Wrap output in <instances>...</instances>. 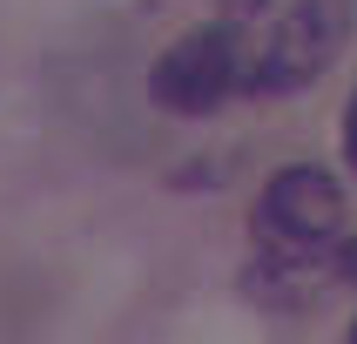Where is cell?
Wrapping results in <instances>:
<instances>
[{
    "mask_svg": "<svg viewBox=\"0 0 357 344\" xmlns=\"http://www.w3.org/2000/svg\"><path fill=\"white\" fill-rule=\"evenodd\" d=\"M357 27V0H290L270 27H263L257 54H250V88L257 95H297L344 54Z\"/></svg>",
    "mask_w": 357,
    "mask_h": 344,
    "instance_id": "6da1fadb",
    "label": "cell"
},
{
    "mask_svg": "<svg viewBox=\"0 0 357 344\" xmlns=\"http://www.w3.org/2000/svg\"><path fill=\"white\" fill-rule=\"evenodd\" d=\"M236 81H250V54H243L236 27H189L149 68V95L169 115H216Z\"/></svg>",
    "mask_w": 357,
    "mask_h": 344,
    "instance_id": "7a4b0ae2",
    "label": "cell"
},
{
    "mask_svg": "<svg viewBox=\"0 0 357 344\" xmlns=\"http://www.w3.org/2000/svg\"><path fill=\"white\" fill-rule=\"evenodd\" d=\"M344 230V189L331 169H310V162H290L270 176V189L257 196V237L277 250V257H310Z\"/></svg>",
    "mask_w": 357,
    "mask_h": 344,
    "instance_id": "3957f363",
    "label": "cell"
},
{
    "mask_svg": "<svg viewBox=\"0 0 357 344\" xmlns=\"http://www.w3.org/2000/svg\"><path fill=\"white\" fill-rule=\"evenodd\" d=\"M344 156H351V169H357V95H351V108H344Z\"/></svg>",
    "mask_w": 357,
    "mask_h": 344,
    "instance_id": "277c9868",
    "label": "cell"
},
{
    "mask_svg": "<svg viewBox=\"0 0 357 344\" xmlns=\"http://www.w3.org/2000/svg\"><path fill=\"white\" fill-rule=\"evenodd\" d=\"M337 270H344V277L357 283V243H344V257H337Z\"/></svg>",
    "mask_w": 357,
    "mask_h": 344,
    "instance_id": "5b68a950",
    "label": "cell"
},
{
    "mask_svg": "<svg viewBox=\"0 0 357 344\" xmlns=\"http://www.w3.org/2000/svg\"><path fill=\"white\" fill-rule=\"evenodd\" d=\"M351 344H357V324H351Z\"/></svg>",
    "mask_w": 357,
    "mask_h": 344,
    "instance_id": "8992f818",
    "label": "cell"
}]
</instances>
